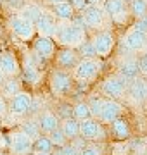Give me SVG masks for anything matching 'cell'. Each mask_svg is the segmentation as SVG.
<instances>
[{
    "label": "cell",
    "instance_id": "cell-1",
    "mask_svg": "<svg viewBox=\"0 0 147 155\" xmlns=\"http://www.w3.org/2000/svg\"><path fill=\"white\" fill-rule=\"evenodd\" d=\"M56 43L61 47H68V48H78L80 45L87 40V29L80 19H73V21H59L56 31Z\"/></svg>",
    "mask_w": 147,
    "mask_h": 155
},
{
    "label": "cell",
    "instance_id": "cell-2",
    "mask_svg": "<svg viewBox=\"0 0 147 155\" xmlns=\"http://www.w3.org/2000/svg\"><path fill=\"white\" fill-rule=\"evenodd\" d=\"M102 71V62L99 59H81L80 64L73 69V78L78 83H92L95 81Z\"/></svg>",
    "mask_w": 147,
    "mask_h": 155
},
{
    "label": "cell",
    "instance_id": "cell-3",
    "mask_svg": "<svg viewBox=\"0 0 147 155\" xmlns=\"http://www.w3.org/2000/svg\"><path fill=\"white\" fill-rule=\"evenodd\" d=\"M73 74L66 69H54L49 76V86L54 97H66L73 90Z\"/></svg>",
    "mask_w": 147,
    "mask_h": 155
},
{
    "label": "cell",
    "instance_id": "cell-4",
    "mask_svg": "<svg viewBox=\"0 0 147 155\" xmlns=\"http://www.w3.org/2000/svg\"><path fill=\"white\" fill-rule=\"evenodd\" d=\"M80 17H81V22L83 26L92 31H102L106 29V11L102 5H95V4H88V5L80 12Z\"/></svg>",
    "mask_w": 147,
    "mask_h": 155
},
{
    "label": "cell",
    "instance_id": "cell-5",
    "mask_svg": "<svg viewBox=\"0 0 147 155\" xmlns=\"http://www.w3.org/2000/svg\"><path fill=\"white\" fill-rule=\"evenodd\" d=\"M7 24H9L11 33L21 41H33L35 36H36V26L33 22L23 19L19 14H14V16L9 17Z\"/></svg>",
    "mask_w": 147,
    "mask_h": 155
},
{
    "label": "cell",
    "instance_id": "cell-6",
    "mask_svg": "<svg viewBox=\"0 0 147 155\" xmlns=\"http://www.w3.org/2000/svg\"><path fill=\"white\" fill-rule=\"evenodd\" d=\"M123 48L130 54V55H138L140 52L147 50V33L137 29L135 26H132L126 33H125L123 40Z\"/></svg>",
    "mask_w": 147,
    "mask_h": 155
},
{
    "label": "cell",
    "instance_id": "cell-7",
    "mask_svg": "<svg viewBox=\"0 0 147 155\" xmlns=\"http://www.w3.org/2000/svg\"><path fill=\"white\" fill-rule=\"evenodd\" d=\"M99 90H101V93L104 95L106 98L118 100V98H123L125 97L126 90H128V83H126L119 74H113V76H108L102 81Z\"/></svg>",
    "mask_w": 147,
    "mask_h": 155
},
{
    "label": "cell",
    "instance_id": "cell-8",
    "mask_svg": "<svg viewBox=\"0 0 147 155\" xmlns=\"http://www.w3.org/2000/svg\"><path fill=\"white\" fill-rule=\"evenodd\" d=\"M106 16L116 24H125L130 16V2L126 0H106L104 2Z\"/></svg>",
    "mask_w": 147,
    "mask_h": 155
},
{
    "label": "cell",
    "instance_id": "cell-9",
    "mask_svg": "<svg viewBox=\"0 0 147 155\" xmlns=\"http://www.w3.org/2000/svg\"><path fill=\"white\" fill-rule=\"evenodd\" d=\"M35 26H36V35L54 38V36H56V31H57V26H59V21H57V17L52 14L50 9H45V7H43V11L40 14L38 21L35 22Z\"/></svg>",
    "mask_w": 147,
    "mask_h": 155
},
{
    "label": "cell",
    "instance_id": "cell-10",
    "mask_svg": "<svg viewBox=\"0 0 147 155\" xmlns=\"http://www.w3.org/2000/svg\"><path fill=\"white\" fill-rule=\"evenodd\" d=\"M92 43L97 52V57H108L114 48V35L109 29L95 31L92 36Z\"/></svg>",
    "mask_w": 147,
    "mask_h": 155
},
{
    "label": "cell",
    "instance_id": "cell-11",
    "mask_svg": "<svg viewBox=\"0 0 147 155\" xmlns=\"http://www.w3.org/2000/svg\"><path fill=\"white\" fill-rule=\"evenodd\" d=\"M9 148L12 155H29L33 152V140L23 131H14L9 136Z\"/></svg>",
    "mask_w": 147,
    "mask_h": 155
},
{
    "label": "cell",
    "instance_id": "cell-12",
    "mask_svg": "<svg viewBox=\"0 0 147 155\" xmlns=\"http://www.w3.org/2000/svg\"><path fill=\"white\" fill-rule=\"evenodd\" d=\"M80 136L83 140H90V141H101L106 138V131L102 127V122L92 117V119L80 122Z\"/></svg>",
    "mask_w": 147,
    "mask_h": 155
},
{
    "label": "cell",
    "instance_id": "cell-13",
    "mask_svg": "<svg viewBox=\"0 0 147 155\" xmlns=\"http://www.w3.org/2000/svg\"><path fill=\"white\" fill-rule=\"evenodd\" d=\"M33 54L40 61H50L56 57V40L50 36H35L33 40Z\"/></svg>",
    "mask_w": 147,
    "mask_h": 155
},
{
    "label": "cell",
    "instance_id": "cell-14",
    "mask_svg": "<svg viewBox=\"0 0 147 155\" xmlns=\"http://www.w3.org/2000/svg\"><path fill=\"white\" fill-rule=\"evenodd\" d=\"M33 105V97L29 91H19L17 95H14L11 100H9V112L11 116H26Z\"/></svg>",
    "mask_w": 147,
    "mask_h": 155
},
{
    "label": "cell",
    "instance_id": "cell-15",
    "mask_svg": "<svg viewBox=\"0 0 147 155\" xmlns=\"http://www.w3.org/2000/svg\"><path fill=\"white\" fill-rule=\"evenodd\" d=\"M81 57H80L78 50L76 48H68V47H62L61 50L56 52V66L59 69H74L80 64Z\"/></svg>",
    "mask_w": 147,
    "mask_h": 155
},
{
    "label": "cell",
    "instance_id": "cell-16",
    "mask_svg": "<svg viewBox=\"0 0 147 155\" xmlns=\"http://www.w3.org/2000/svg\"><path fill=\"white\" fill-rule=\"evenodd\" d=\"M118 74L123 78L126 83L130 84L133 79L138 78L140 69H138V62H137V55H128L118 64Z\"/></svg>",
    "mask_w": 147,
    "mask_h": 155
},
{
    "label": "cell",
    "instance_id": "cell-17",
    "mask_svg": "<svg viewBox=\"0 0 147 155\" xmlns=\"http://www.w3.org/2000/svg\"><path fill=\"white\" fill-rule=\"evenodd\" d=\"M121 112H123V107H121V104H119L118 100L104 98L99 121H101L102 124H111V122L116 121L118 117H121Z\"/></svg>",
    "mask_w": 147,
    "mask_h": 155
},
{
    "label": "cell",
    "instance_id": "cell-18",
    "mask_svg": "<svg viewBox=\"0 0 147 155\" xmlns=\"http://www.w3.org/2000/svg\"><path fill=\"white\" fill-rule=\"evenodd\" d=\"M0 69L5 78H16L21 72V62L12 52H2L0 54Z\"/></svg>",
    "mask_w": 147,
    "mask_h": 155
},
{
    "label": "cell",
    "instance_id": "cell-19",
    "mask_svg": "<svg viewBox=\"0 0 147 155\" xmlns=\"http://www.w3.org/2000/svg\"><path fill=\"white\" fill-rule=\"evenodd\" d=\"M21 72H23V79L29 86H36L42 79V72H40L38 66L29 57H26V61L21 64Z\"/></svg>",
    "mask_w": 147,
    "mask_h": 155
},
{
    "label": "cell",
    "instance_id": "cell-20",
    "mask_svg": "<svg viewBox=\"0 0 147 155\" xmlns=\"http://www.w3.org/2000/svg\"><path fill=\"white\" fill-rule=\"evenodd\" d=\"M126 93L130 95L132 100L137 102V104L145 102L147 100V79L145 78H137V79H133V81L128 84Z\"/></svg>",
    "mask_w": 147,
    "mask_h": 155
},
{
    "label": "cell",
    "instance_id": "cell-21",
    "mask_svg": "<svg viewBox=\"0 0 147 155\" xmlns=\"http://www.w3.org/2000/svg\"><path fill=\"white\" fill-rule=\"evenodd\" d=\"M36 121H38V124H40L42 133L50 134L52 131H56L57 127H59V116L54 114V112H50V110L40 112L38 117H36Z\"/></svg>",
    "mask_w": 147,
    "mask_h": 155
},
{
    "label": "cell",
    "instance_id": "cell-22",
    "mask_svg": "<svg viewBox=\"0 0 147 155\" xmlns=\"http://www.w3.org/2000/svg\"><path fill=\"white\" fill-rule=\"evenodd\" d=\"M50 11L57 17V21H73L74 14H76V11H74V7L71 5L69 0H64V2H59L56 5H52Z\"/></svg>",
    "mask_w": 147,
    "mask_h": 155
},
{
    "label": "cell",
    "instance_id": "cell-23",
    "mask_svg": "<svg viewBox=\"0 0 147 155\" xmlns=\"http://www.w3.org/2000/svg\"><path fill=\"white\" fill-rule=\"evenodd\" d=\"M42 11H43V7L42 5H38V4H35V2H26L19 11L16 12V14H19V16L23 17V19H26V21H29V22H36L38 21V17H40V14H42Z\"/></svg>",
    "mask_w": 147,
    "mask_h": 155
},
{
    "label": "cell",
    "instance_id": "cell-24",
    "mask_svg": "<svg viewBox=\"0 0 147 155\" xmlns=\"http://www.w3.org/2000/svg\"><path fill=\"white\" fill-rule=\"evenodd\" d=\"M111 131H113V134L116 136V138L119 140H126L132 136V127H130V122L126 121L125 117H118L116 121H113L111 124Z\"/></svg>",
    "mask_w": 147,
    "mask_h": 155
},
{
    "label": "cell",
    "instance_id": "cell-25",
    "mask_svg": "<svg viewBox=\"0 0 147 155\" xmlns=\"http://www.w3.org/2000/svg\"><path fill=\"white\" fill-rule=\"evenodd\" d=\"M0 91H2L0 95H2L4 98L11 100L14 95H17L19 91H23V90H21V84L17 81V78H5L4 83L0 84Z\"/></svg>",
    "mask_w": 147,
    "mask_h": 155
},
{
    "label": "cell",
    "instance_id": "cell-26",
    "mask_svg": "<svg viewBox=\"0 0 147 155\" xmlns=\"http://www.w3.org/2000/svg\"><path fill=\"white\" fill-rule=\"evenodd\" d=\"M62 133L66 134V138L71 141V140L78 138L80 136V121H76L74 117H69V119H64L61 124Z\"/></svg>",
    "mask_w": 147,
    "mask_h": 155
},
{
    "label": "cell",
    "instance_id": "cell-27",
    "mask_svg": "<svg viewBox=\"0 0 147 155\" xmlns=\"http://www.w3.org/2000/svg\"><path fill=\"white\" fill-rule=\"evenodd\" d=\"M19 131H23L26 136H29V138L33 140H36L38 136H42V129H40V124H38V121L36 119H26V121H23L21 122V126H19Z\"/></svg>",
    "mask_w": 147,
    "mask_h": 155
},
{
    "label": "cell",
    "instance_id": "cell-28",
    "mask_svg": "<svg viewBox=\"0 0 147 155\" xmlns=\"http://www.w3.org/2000/svg\"><path fill=\"white\" fill-rule=\"evenodd\" d=\"M56 147L49 136H38L33 141V153H52Z\"/></svg>",
    "mask_w": 147,
    "mask_h": 155
},
{
    "label": "cell",
    "instance_id": "cell-29",
    "mask_svg": "<svg viewBox=\"0 0 147 155\" xmlns=\"http://www.w3.org/2000/svg\"><path fill=\"white\" fill-rule=\"evenodd\" d=\"M73 117L76 121H87V119H92V112L90 107L87 102H76L73 105Z\"/></svg>",
    "mask_w": 147,
    "mask_h": 155
},
{
    "label": "cell",
    "instance_id": "cell-30",
    "mask_svg": "<svg viewBox=\"0 0 147 155\" xmlns=\"http://www.w3.org/2000/svg\"><path fill=\"white\" fill-rule=\"evenodd\" d=\"M130 14L135 19L147 17V0H130Z\"/></svg>",
    "mask_w": 147,
    "mask_h": 155
},
{
    "label": "cell",
    "instance_id": "cell-31",
    "mask_svg": "<svg viewBox=\"0 0 147 155\" xmlns=\"http://www.w3.org/2000/svg\"><path fill=\"white\" fill-rule=\"evenodd\" d=\"M76 50H78V54H80L81 59H95L97 57V52H95V48H94L92 40H85Z\"/></svg>",
    "mask_w": 147,
    "mask_h": 155
},
{
    "label": "cell",
    "instance_id": "cell-32",
    "mask_svg": "<svg viewBox=\"0 0 147 155\" xmlns=\"http://www.w3.org/2000/svg\"><path fill=\"white\" fill-rule=\"evenodd\" d=\"M87 104H88V107H90V112H92V117L94 119H99V116H101V110H102V104H104V98H101V97H90V98L87 100Z\"/></svg>",
    "mask_w": 147,
    "mask_h": 155
},
{
    "label": "cell",
    "instance_id": "cell-33",
    "mask_svg": "<svg viewBox=\"0 0 147 155\" xmlns=\"http://www.w3.org/2000/svg\"><path fill=\"white\" fill-rule=\"evenodd\" d=\"M49 138L52 140V143H54V147H57V148H61V147H64V145L68 143L69 140L66 138V134L62 133L61 127H57L56 131H52L50 134H49Z\"/></svg>",
    "mask_w": 147,
    "mask_h": 155
},
{
    "label": "cell",
    "instance_id": "cell-34",
    "mask_svg": "<svg viewBox=\"0 0 147 155\" xmlns=\"http://www.w3.org/2000/svg\"><path fill=\"white\" fill-rule=\"evenodd\" d=\"M137 62H138V69H140L142 76H147V50L140 52L137 55Z\"/></svg>",
    "mask_w": 147,
    "mask_h": 155
},
{
    "label": "cell",
    "instance_id": "cell-35",
    "mask_svg": "<svg viewBox=\"0 0 147 155\" xmlns=\"http://www.w3.org/2000/svg\"><path fill=\"white\" fill-rule=\"evenodd\" d=\"M61 152H62V155H80V150L71 141H68L64 147H61Z\"/></svg>",
    "mask_w": 147,
    "mask_h": 155
},
{
    "label": "cell",
    "instance_id": "cell-36",
    "mask_svg": "<svg viewBox=\"0 0 147 155\" xmlns=\"http://www.w3.org/2000/svg\"><path fill=\"white\" fill-rule=\"evenodd\" d=\"M69 2H71V5L74 7V11H76V12H81L87 5H88V2H87V0H69Z\"/></svg>",
    "mask_w": 147,
    "mask_h": 155
},
{
    "label": "cell",
    "instance_id": "cell-37",
    "mask_svg": "<svg viewBox=\"0 0 147 155\" xmlns=\"http://www.w3.org/2000/svg\"><path fill=\"white\" fill-rule=\"evenodd\" d=\"M80 155H102V153H101V150L95 148V147H85L80 152Z\"/></svg>",
    "mask_w": 147,
    "mask_h": 155
},
{
    "label": "cell",
    "instance_id": "cell-38",
    "mask_svg": "<svg viewBox=\"0 0 147 155\" xmlns=\"http://www.w3.org/2000/svg\"><path fill=\"white\" fill-rule=\"evenodd\" d=\"M133 26H135L137 29L144 31V33H147V17H144V19H137Z\"/></svg>",
    "mask_w": 147,
    "mask_h": 155
},
{
    "label": "cell",
    "instance_id": "cell-39",
    "mask_svg": "<svg viewBox=\"0 0 147 155\" xmlns=\"http://www.w3.org/2000/svg\"><path fill=\"white\" fill-rule=\"evenodd\" d=\"M7 110H9V104L5 102V98L0 95V117H4L7 114Z\"/></svg>",
    "mask_w": 147,
    "mask_h": 155
},
{
    "label": "cell",
    "instance_id": "cell-40",
    "mask_svg": "<svg viewBox=\"0 0 147 155\" xmlns=\"http://www.w3.org/2000/svg\"><path fill=\"white\" fill-rule=\"evenodd\" d=\"M43 2H45L47 5H56V4H59V2H64V0H43Z\"/></svg>",
    "mask_w": 147,
    "mask_h": 155
},
{
    "label": "cell",
    "instance_id": "cell-41",
    "mask_svg": "<svg viewBox=\"0 0 147 155\" xmlns=\"http://www.w3.org/2000/svg\"><path fill=\"white\" fill-rule=\"evenodd\" d=\"M88 4H95V5H104V2L106 0H87Z\"/></svg>",
    "mask_w": 147,
    "mask_h": 155
},
{
    "label": "cell",
    "instance_id": "cell-42",
    "mask_svg": "<svg viewBox=\"0 0 147 155\" xmlns=\"http://www.w3.org/2000/svg\"><path fill=\"white\" fill-rule=\"evenodd\" d=\"M52 155H62L61 148H56V150H54V152H52Z\"/></svg>",
    "mask_w": 147,
    "mask_h": 155
},
{
    "label": "cell",
    "instance_id": "cell-43",
    "mask_svg": "<svg viewBox=\"0 0 147 155\" xmlns=\"http://www.w3.org/2000/svg\"><path fill=\"white\" fill-rule=\"evenodd\" d=\"M4 79H5V76H4V72H2V69H0V84L4 83Z\"/></svg>",
    "mask_w": 147,
    "mask_h": 155
},
{
    "label": "cell",
    "instance_id": "cell-44",
    "mask_svg": "<svg viewBox=\"0 0 147 155\" xmlns=\"http://www.w3.org/2000/svg\"><path fill=\"white\" fill-rule=\"evenodd\" d=\"M33 155H52V153H33Z\"/></svg>",
    "mask_w": 147,
    "mask_h": 155
},
{
    "label": "cell",
    "instance_id": "cell-45",
    "mask_svg": "<svg viewBox=\"0 0 147 155\" xmlns=\"http://www.w3.org/2000/svg\"><path fill=\"white\" fill-rule=\"evenodd\" d=\"M0 155H4V153H2V152H0Z\"/></svg>",
    "mask_w": 147,
    "mask_h": 155
}]
</instances>
